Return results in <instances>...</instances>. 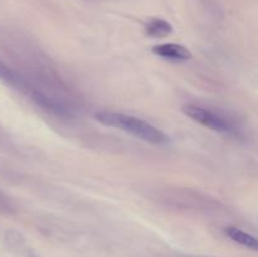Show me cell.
<instances>
[{
	"label": "cell",
	"instance_id": "obj_7",
	"mask_svg": "<svg viewBox=\"0 0 258 257\" xmlns=\"http://www.w3.org/2000/svg\"><path fill=\"white\" fill-rule=\"evenodd\" d=\"M0 80L12 88H17V90H22L25 86L23 78L2 60H0Z\"/></svg>",
	"mask_w": 258,
	"mask_h": 257
},
{
	"label": "cell",
	"instance_id": "obj_4",
	"mask_svg": "<svg viewBox=\"0 0 258 257\" xmlns=\"http://www.w3.org/2000/svg\"><path fill=\"white\" fill-rule=\"evenodd\" d=\"M32 97L40 107L44 110L50 111L52 113L57 116H62V117H68L71 116V110L60 101L55 100V98L50 97V96L45 95V93L39 92V91H34L32 93Z\"/></svg>",
	"mask_w": 258,
	"mask_h": 257
},
{
	"label": "cell",
	"instance_id": "obj_1",
	"mask_svg": "<svg viewBox=\"0 0 258 257\" xmlns=\"http://www.w3.org/2000/svg\"><path fill=\"white\" fill-rule=\"evenodd\" d=\"M95 120L101 125L125 131L135 138L141 139L149 144H154V145H165L170 141L169 136L160 128L141 118L126 115V113L115 112V111H100L95 113Z\"/></svg>",
	"mask_w": 258,
	"mask_h": 257
},
{
	"label": "cell",
	"instance_id": "obj_2",
	"mask_svg": "<svg viewBox=\"0 0 258 257\" xmlns=\"http://www.w3.org/2000/svg\"><path fill=\"white\" fill-rule=\"evenodd\" d=\"M181 110H183L184 115L188 116L189 118L198 122L199 125L211 128V130L226 134L236 131V123L232 120V117L217 112L212 108H207L204 106L197 105V103H186Z\"/></svg>",
	"mask_w": 258,
	"mask_h": 257
},
{
	"label": "cell",
	"instance_id": "obj_5",
	"mask_svg": "<svg viewBox=\"0 0 258 257\" xmlns=\"http://www.w3.org/2000/svg\"><path fill=\"white\" fill-rule=\"evenodd\" d=\"M173 33V25L161 18H153L145 24V34L154 39L165 38Z\"/></svg>",
	"mask_w": 258,
	"mask_h": 257
},
{
	"label": "cell",
	"instance_id": "obj_3",
	"mask_svg": "<svg viewBox=\"0 0 258 257\" xmlns=\"http://www.w3.org/2000/svg\"><path fill=\"white\" fill-rule=\"evenodd\" d=\"M151 50L158 57L174 62H185L193 58V54L188 48L176 43H164V44L155 45Z\"/></svg>",
	"mask_w": 258,
	"mask_h": 257
},
{
	"label": "cell",
	"instance_id": "obj_6",
	"mask_svg": "<svg viewBox=\"0 0 258 257\" xmlns=\"http://www.w3.org/2000/svg\"><path fill=\"white\" fill-rule=\"evenodd\" d=\"M224 233L228 238L236 243L241 244V246L247 247V248L254 249L258 251V238L252 236V234L247 233V232L242 231V229L237 228V227H226L224 228Z\"/></svg>",
	"mask_w": 258,
	"mask_h": 257
}]
</instances>
